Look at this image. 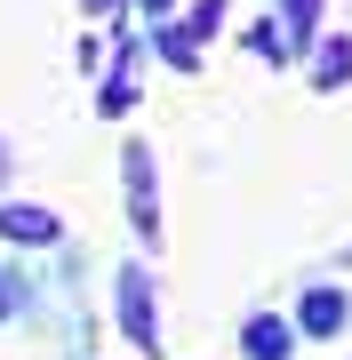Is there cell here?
Masks as SVG:
<instances>
[{"label":"cell","instance_id":"6","mask_svg":"<svg viewBox=\"0 0 352 360\" xmlns=\"http://www.w3.org/2000/svg\"><path fill=\"white\" fill-rule=\"evenodd\" d=\"M344 264H352V248H344Z\"/></svg>","mask_w":352,"mask_h":360},{"label":"cell","instance_id":"5","mask_svg":"<svg viewBox=\"0 0 352 360\" xmlns=\"http://www.w3.org/2000/svg\"><path fill=\"white\" fill-rule=\"evenodd\" d=\"M144 8H169V0H144Z\"/></svg>","mask_w":352,"mask_h":360},{"label":"cell","instance_id":"2","mask_svg":"<svg viewBox=\"0 0 352 360\" xmlns=\"http://www.w3.org/2000/svg\"><path fill=\"white\" fill-rule=\"evenodd\" d=\"M313 80H320V89H344V80H352V40H344V32L320 40V72H313Z\"/></svg>","mask_w":352,"mask_h":360},{"label":"cell","instance_id":"4","mask_svg":"<svg viewBox=\"0 0 352 360\" xmlns=\"http://www.w3.org/2000/svg\"><path fill=\"white\" fill-rule=\"evenodd\" d=\"M313 8H320V0H288V16H296V32H313Z\"/></svg>","mask_w":352,"mask_h":360},{"label":"cell","instance_id":"3","mask_svg":"<svg viewBox=\"0 0 352 360\" xmlns=\"http://www.w3.org/2000/svg\"><path fill=\"white\" fill-rule=\"evenodd\" d=\"M248 360H288V328L280 321H248Z\"/></svg>","mask_w":352,"mask_h":360},{"label":"cell","instance_id":"1","mask_svg":"<svg viewBox=\"0 0 352 360\" xmlns=\"http://www.w3.org/2000/svg\"><path fill=\"white\" fill-rule=\"evenodd\" d=\"M296 321H304V336H337V328H344V296H337V288H313Z\"/></svg>","mask_w":352,"mask_h":360}]
</instances>
